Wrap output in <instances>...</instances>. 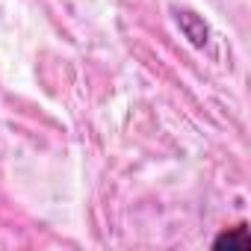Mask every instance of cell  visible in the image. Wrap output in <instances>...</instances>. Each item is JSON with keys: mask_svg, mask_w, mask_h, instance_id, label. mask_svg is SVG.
Instances as JSON below:
<instances>
[{"mask_svg": "<svg viewBox=\"0 0 251 251\" xmlns=\"http://www.w3.org/2000/svg\"><path fill=\"white\" fill-rule=\"evenodd\" d=\"M175 21H177L180 33L189 39L192 48H207V42H210V27H207V21H204L201 15H195L192 9H177V12H175Z\"/></svg>", "mask_w": 251, "mask_h": 251, "instance_id": "cell-1", "label": "cell"}, {"mask_svg": "<svg viewBox=\"0 0 251 251\" xmlns=\"http://www.w3.org/2000/svg\"><path fill=\"white\" fill-rule=\"evenodd\" d=\"M213 248H227V251H248L251 248V233H248V225H236V227H227L222 230L216 239H213Z\"/></svg>", "mask_w": 251, "mask_h": 251, "instance_id": "cell-2", "label": "cell"}]
</instances>
